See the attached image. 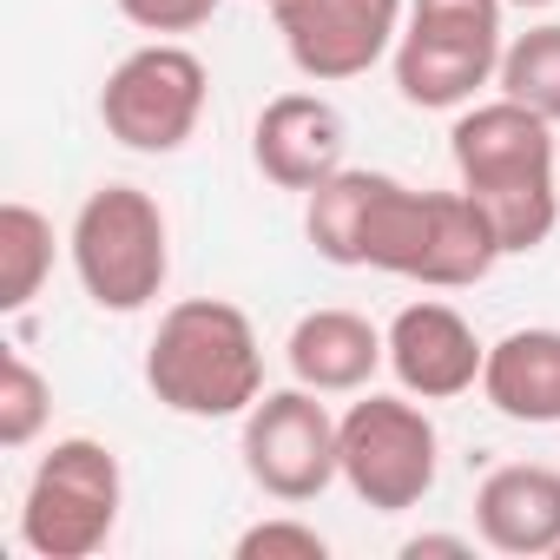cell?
Returning <instances> with one entry per match:
<instances>
[{"instance_id": "obj_1", "label": "cell", "mask_w": 560, "mask_h": 560, "mask_svg": "<svg viewBox=\"0 0 560 560\" xmlns=\"http://www.w3.org/2000/svg\"><path fill=\"white\" fill-rule=\"evenodd\" d=\"M455 178L462 191L488 211L494 237L508 257L540 250L560 224V152H553V119H540L521 100H481L462 106L455 132Z\"/></svg>"}, {"instance_id": "obj_2", "label": "cell", "mask_w": 560, "mask_h": 560, "mask_svg": "<svg viewBox=\"0 0 560 560\" xmlns=\"http://www.w3.org/2000/svg\"><path fill=\"white\" fill-rule=\"evenodd\" d=\"M145 389L191 422H231L264 396V343L224 298H185L145 343Z\"/></svg>"}, {"instance_id": "obj_3", "label": "cell", "mask_w": 560, "mask_h": 560, "mask_svg": "<svg viewBox=\"0 0 560 560\" xmlns=\"http://www.w3.org/2000/svg\"><path fill=\"white\" fill-rule=\"evenodd\" d=\"M67 257H73L80 291L100 311H113V317L145 311L172 277V231H165L159 198L139 185L86 191V205L73 211V231H67Z\"/></svg>"}, {"instance_id": "obj_4", "label": "cell", "mask_w": 560, "mask_h": 560, "mask_svg": "<svg viewBox=\"0 0 560 560\" xmlns=\"http://www.w3.org/2000/svg\"><path fill=\"white\" fill-rule=\"evenodd\" d=\"M126 508V475L119 455L93 435L54 442L21 494V547L40 560H93Z\"/></svg>"}, {"instance_id": "obj_5", "label": "cell", "mask_w": 560, "mask_h": 560, "mask_svg": "<svg viewBox=\"0 0 560 560\" xmlns=\"http://www.w3.org/2000/svg\"><path fill=\"white\" fill-rule=\"evenodd\" d=\"M501 8L508 0H409L402 40L389 54L396 93L422 113L475 106V93L501 73Z\"/></svg>"}, {"instance_id": "obj_6", "label": "cell", "mask_w": 560, "mask_h": 560, "mask_svg": "<svg viewBox=\"0 0 560 560\" xmlns=\"http://www.w3.org/2000/svg\"><path fill=\"white\" fill-rule=\"evenodd\" d=\"M343 435V481L363 508L376 514H402L422 508L435 494L442 475V435L435 422L416 409V396H363L337 416Z\"/></svg>"}, {"instance_id": "obj_7", "label": "cell", "mask_w": 560, "mask_h": 560, "mask_svg": "<svg viewBox=\"0 0 560 560\" xmlns=\"http://www.w3.org/2000/svg\"><path fill=\"white\" fill-rule=\"evenodd\" d=\"M211 100V73L191 47L178 40H152L139 54H126L106 86H100V126L126 145V152H178Z\"/></svg>"}, {"instance_id": "obj_8", "label": "cell", "mask_w": 560, "mask_h": 560, "mask_svg": "<svg viewBox=\"0 0 560 560\" xmlns=\"http://www.w3.org/2000/svg\"><path fill=\"white\" fill-rule=\"evenodd\" d=\"M244 475L270 501H317L330 481H343V435L337 416L317 402V389H264L244 409Z\"/></svg>"}, {"instance_id": "obj_9", "label": "cell", "mask_w": 560, "mask_h": 560, "mask_svg": "<svg viewBox=\"0 0 560 560\" xmlns=\"http://www.w3.org/2000/svg\"><path fill=\"white\" fill-rule=\"evenodd\" d=\"M270 14L291 67L317 86H337V80H363L376 60L396 54L409 0H277Z\"/></svg>"}, {"instance_id": "obj_10", "label": "cell", "mask_w": 560, "mask_h": 560, "mask_svg": "<svg viewBox=\"0 0 560 560\" xmlns=\"http://www.w3.org/2000/svg\"><path fill=\"white\" fill-rule=\"evenodd\" d=\"M389 370L409 396L422 402H455L468 389H481V363H488V343L475 337V324L442 304V298H422V304H402L389 317Z\"/></svg>"}, {"instance_id": "obj_11", "label": "cell", "mask_w": 560, "mask_h": 560, "mask_svg": "<svg viewBox=\"0 0 560 560\" xmlns=\"http://www.w3.org/2000/svg\"><path fill=\"white\" fill-rule=\"evenodd\" d=\"M343 145H350V126L324 93H277L250 126L257 172L284 191H317L330 172H343Z\"/></svg>"}, {"instance_id": "obj_12", "label": "cell", "mask_w": 560, "mask_h": 560, "mask_svg": "<svg viewBox=\"0 0 560 560\" xmlns=\"http://www.w3.org/2000/svg\"><path fill=\"white\" fill-rule=\"evenodd\" d=\"M475 534L494 553H514V560L560 553V468H547V462H501L475 488Z\"/></svg>"}, {"instance_id": "obj_13", "label": "cell", "mask_w": 560, "mask_h": 560, "mask_svg": "<svg viewBox=\"0 0 560 560\" xmlns=\"http://www.w3.org/2000/svg\"><path fill=\"white\" fill-rule=\"evenodd\" d=\"M284 363L317 396H357L389 363V337L357 311H311V317H298V330L284 343Z\"/></svg>"}, {"instance_id": "obj_14", "label": "cell", "mask_w": 560, "mask_h": 560, "mask_svg": "<svg viewBox=\"0 0 560 560\" xmlns=\"http://www.w3.org/2000/svg\"><path fill=\"white\" fill-rule=\"evenodd\" d=\"M481 396L508 422L560 429V330H508L501 343H488Z\"/></svg>"}, {"instance_id": "obj_15", "label": "cell", "mask_w": 560, "mask_h": 560, "mask_svg": "<svg viewBox=\"0 0 560 560\" xmlns=\"http://www.w3.org/2000/svg\"><path fill=\"white\" fill-rule=\"evenodd\" d=\"M501 237L488 224V211L455 185V191H435V218H429V250H422V270H416V284L429 291H468L481 284V277L501 264Z\"/></svg>"}, {"instance_id": "obj_16", "label": "cell", "mask_w": 560, "mask_h": 560, "mask_svg": "<svg viewBox=\"0 0 560 560\" xmlns=\"http://www.w3.org/2000/svg\"><path fill=\"white\" fill-rule=\"evenodd\" d=\"M370 191H376V172H330L317 191H304V231L317 244L324 264H343V270H363V218H370Z\"/></svg>"}, {"instance_id": "obj_17", "label": "cell", "mask_w": 560, "mask_h": 560, "mask_svg": "<svg viewBox=\"0 0 560 560\" xmlns=\"http://www.w3.org/2000/svg\"><path fill=\"white\" fill-rule=\"evenodd\" d=\"M54 277V218L27 198L0 205V311H27Z\"/></svg>"}, {"instance_id": "obj_18", "label": "cell", "mask_w": 560, "mask_h": 560, "mask_svg": "<svg viewBox=\"0 0 560 560\" xmlns=\"http://www.w3.org/2000/svg\"><path fill=\"white\" fill-rule=\"evenodd\" d=\"M494 86H501L508 100H521V106H534L540 119L560 126V21L514 34V40L501 47V73H494Z\"/></svg>"}, {"instance_id": "obj_19", "label": "cell", "mask_w": 560, "mask_h": 560, "mask_svg": "<svg viewBox=\"0 0 560 560\" xmlns=\"http://www.w3.org/2000/svg\"><path fill=\"white\" fill-rule=\"evenodd\" d=\"M47 422H54V383L21 350H8V363H0V448H34Z\"/></svg>"}, {"instance_id": "obj_20", "label": "cell", "mask_w": 560, "mask_h": 560, "mask_svg": "<svg viewBox=\"0 0 560 560\" xmlns=\"http://www.w3.org/2000/svg\"><path fill=\"white\" fill-rule=\"evenodd\" d=\"M330 540L311 527V521H291V514H277V521H257L237 534V560H324Z\"/></svg>"}, {"instance_id": "obj_21", "label": "cell", "mask_w": 560, "mask_h": 560, "mask_svg": "<svg viewBox=\"0 0 560 560\" xmlns=\"http://www.w3.org/2000/svg\"><path fill=\"white\" fill-rule=\"evenodd\" d=\"M113 8H119L139 34L172 40V34H198V27L218 14V0H113Z\"/></svg>"}, {"instance_id": "obj_22", "label": "cell", "mask_w": 560, "mask_h": 560, "mask_svg": "<svg viewBox=\"0 0 560 560\" xmlns=\"http://www.w3.org/2000/svg\"><path fill=\"white\" fill-rule=\"evenodd\" d=\"M402 553L409 560H435V553L442 560H468L475 547H468V534H416V540H402Z\"/></svg>"}, {"instance_id": "obj_23", "label": "cell", "mask_w": 560, "mask_h": 560, "mask_svg": "<svg viewBox=\"0 0 560 560\" xmlns=\"http://www.w3.org/2000/svg\"><path fill=\"white\" fill-rule=\"evenodd\" d=\"M508 8H553V0H508Z\"/></svg>"}, {"instance_id": "obj_24", "label": "cell", "mask_w": 560, "mask_h": 560, "mask_svg": "<svg viewBox=\"0 0 560 560\" xmlns=\"http://www.w3.org/2000/svg\"><path fill=\"white\" fill-rule=\"evenodd\" d=\"M257 8H277V0H257Z\"/></svg>"}, {"instance_id": "obj_25", "label": "cell", "mask_w": 560, "mask_h": 560, "mask_svg": "<svg viewBox=\"0 0 560 560\" xmlns=\"http://www.w3.org/2000/svg\"><path fill=\"white\" fill-rule=\"evenodd\" d=\"M553 560H560V553H553Z\"/></svg>"}]
</instances>
